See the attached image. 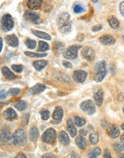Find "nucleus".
Returning a JSON list of instances; mask_svg holds the SVG:
<instances>
[{
    "mask_svg": "<svg viewBox=\"0 0 124 158\" xmlns=\"http://www.w3.org/2000/svg\"><path fill=\"white\" fill-rule=\"evenodd\" d=\"M107 74L106 62L100 61L96 64L94 69V80L96 82H100L103 81Z\"/></svg>",
    "mask_w": 124,
    "mask_h": 158,
    "instance_id": "1",
    "label": "nucleus"
},
{
    "mask_svg": "<svg viewBox=\"0 0 124 158\" xmlns=\"http://www.w3.org/2000/svg\"><path fill=\"white\" fill-rule=\"evenodd\" d=\"M27 141L26 133L24 130H17L13 134V143L16 146H24Z\"/></svg>",
    "mask_w": 124,
    "mask_h": 158,
    "instance_id": "2",
    "label": "nucleus"
},
{
    "mask_svg": "<svg viewBox=\"0 0 124 158\" xmlns=\"http://www.w3.org/2000/svg\"><path fill=\"white\" fill-rule=\"evenodd\" d=\"M14 19L12 16L9 14L5 15L1 21V27L3 31L5 32L10 31L14 27Z\"/></svg>",
    "mask_w": 124,
    "mask_h": 158,
    "instance_id": "3",
    "label": "nucleus"
},
{
    "mask_svg": "<svg viewBox=\"0 0 124 158\" xmlns=\"http://www.w3.org/2000/svg\"><path fill=\"white\" fill-rule=\"evenodd\" d=\"M80 108L89 115H94L96 111V105L91 100H85L80 104Z\"/></svg>",
    "mask_w": 124,
    "mask_h": 158,
    "instance_id": "4",
    "label": "nucleus"
},
{
    "mask_svg": "<svg viewBox=\"0 0 124 158\" xmlns=\"http://www.w3.org/2000/svg\"><path fill=\"white\" fill-rule=\"evenodd\" d=\"M57 134L54 129L50 128L45 131L42 135V140L47 144H52L56 141Z\"/></svg>",
    "mask_w": 124,
    "mask_h": 158,
    "instance_id": "5",
    "label": "nucleus"
},
{
    "mask_svg": "<svg viewBox=\"0 0 124 158\" xmlns=\"http://www.w3.org/2000/svg\"><path fill=\"white\" fill-rule=\"evenodd\" d=\"M13 142V135L6 129L0 131V145L5 146Z\"/></svg>",
    "mask_w": 124,
    "mask_h": 158,
    "instance_id": "6",
    "label": "nucleus"
},
{
    "mask_svg": "<svg viewBox=\"0 0 124 158\" xmlns=\"http://www.w3.org/2000/svg\"><path fill=\"white\" fill-rule=\"evenodd\" d=\"M82 48L81 46L79 45H75L71 46L63 54V56L65 59H75L78 58V52L79 49Z\"/></svg>",
    "mask_w": 124,
    "mask_h": 158,
    "instance_id": "7",
    "label": "nucleus"
},
{
    "mask_svg": "<svg viewBox=\"0 0 124 158\" xmlns=\"http://www.w3.org/2000/svg\"><path fill=\"white\" fill-rule=\"evenodd\" d=\"M24 18L27 21L31 22L35 25H40L42 22L39 15L30 11H26L24 13Z\"/></svg>",
    "mask_w": 124,
    "mask_h": 158,
    "instance_id": "8",
    "label": "nucleus"
},
{
    "mask_svg": "<svg viewBox=\"0 0 124 158\" xmlns=\"http://www.w3.org/2000/svg\"><path fill=\"white\" fill-rule=\"evenodd\" d=\"M87 73L82 70H78L74 72L73 78L75 82L81 84L83 83L87 78Z\"/></svg>",
    "mask_w": 124,
    "mask_h": 158,
    "instance_id": "9",
    "label": "nucleus"
},
{
    "mask_svg": "<svg viewBox=\"0 0 124 158\" xmlns=\"http://www.w3.org/2000/svg\"><path fill=\"white\" fill-rule=\"evenodd\" d=\"M63 118V109L58 107L56 108L53 113V120L55 124H60Z\"/></svg>",
    "mask_w": 124,
    "mask_h": 158,
    "instance_id": "10",
    "label": "nucleus"
},
{
    "mask_svg": "<svg viewBox=\"0 0 124 158\" xmlns=\"http://www.w3.org/2000/svg\"><path fill=\"white\" fill-rule=\"evenodd\" d=\"M99 41L104 46H113L116 42V38L110 35H103L99 38Z\"/></svg>",
    "mask_w": 124,
    "mask_h": 158,
    "instance_id": "11",
    "label": "nucleus"
},
{
    "mask_svg": "<svg viewBox=\"0 0 124 158\" xmlns=\"http://www.w3.org/2000/svg\"><path fill=\"white\" fill-rule=\"evenodd\" d=\"M81 53L83 57L89 61H93L95 59V51L91 48H84L83 49Z\"/></svg>",
    "mask_w": 124,
    "mask_h": 158,
    "instance_id": "12",
    "label": "nucleus"
},
{
    "mask_svg": "<svg viewBox=\"0 0 124 158\" xmlns=\"http://www.w3.org/2000/svg\"><path fill=\"white\" fill-rule=\"evenodd\" d=\"M107 133L109 137L113 139H116L120 136L119 129L113 124H110L107 128Z\"/></svg>",
    "mask_w": 124,
    "mask_h": 158,
    "instance_id": "13",
    "label": "nucleus"
},
{
    "mask_svg": "<svg viewBox=\"0 0 124 158\" xmlns=\"http://www.w3.org/2000/svg\"><path fill=\"white\" fill-rule=\"evenodd\" d=\"M70 19V15L67 12H63L60 13L57 17V24L60 26H63L66 23H68Z\"/></svg>",
    "mask_w": 124,
    "mask_h": 158,
    "instance_id": "14",
    "label": "nucleus"
},
{
    "mask_svg": "<svg viewBox=\"0 0 124 158\" xmlns=\"http://www.w3.org/2000/svg\"><path fill=\"white\" fill-rule=\"evenodd\" d=\"M3 117L7 120H14L17 117V115L14 110L11 108H9L5 110L3 114Z\"/></svg>",
    "mask_w": 124,
    "mask_h": 158,
    "instance_id": "15",
    "label": "nucleus"
},
{
    "mask_svg": "<svg viewBox=\"0 0 124 158\" xmlns=\"http://www.w3.org/2000/svg\"><path fill=\"white\" fill-rule=\"evenodd\" d=\"M46 89V87L43 84H37L30 88L29 91V95H37L42 93Z\"/></svg>",
    "mask_w": 124,
    "mask_h": 158,
    "instance_id": "16",
    "label": "nucleus"
},
{
    "mask_svg": "<svg viewBox=\"0 0 124 158\" xmlns=\"http://www.w3.org/2000/svg\"><path fill=\"white\" fill-rule=\"evenodd\" d=\"M6 42L8 46L16 48L19 46V39L15 35H9L5 38Z\"/></svg>",
    "mask_w": 124,
    "mask_h": 158,
    "instance_id": "17",
    "label": "nucleus"
},
{
    "mask_svg": "<svg viewBox=\"0 0 124 158\" xmlns=\"http://www.w3.org/2000/svg\"><path fill=\"white\" fill-rule=\"evenodd\" d=\"M95 104L99 106L100 107L102 105L103 103V100H104V92L103 91V90H99L98 91H97L93 96Z\"/></svg>",
    "mask_w": 124,
    "mask_h": 158,
    "instance_id": "18",
    "label": "nucleus"
},
{
    "mask_svg": "<svg viewBox=\"0 0 124 158\" xmlns=\"http://www.w3.org/2000/svg\"><path fill=\"white\" fill-rule=\"evenodd\" d=\"M75 143L78 146V147L81 150H84L87 147L86 140L82 135H80V136L77 137L75 140Z\"/></svg>",
    "mask_w": 124,
    "mask_h": 158,
    "instance_id": "19",
    "label": "nucleus"
},
{
    "mask_svg": "<svg viewBox=\"0 0 124 158\" xmlns=\"http://www.w3.org/2000/svg\"><path fill=\"white\" fill-rule=\"evenodd\" d=\"M67 129L72 138H74L77 134V129L76 128L72 118L67 120Z\"/></svg>",
    "mask_w": 124,
    "mask_h": 158,
    "instance_id": "20",
    "label": "nucleus"
},
{
    "mask_svg": "<svg viewBox=\"0 0 124 158\" xmlns=\"http://www.w3.org/2000/svg\"><path fill=\"white\" fill-rule=\"evenodd\" d=\"M48 64V62L46 60L36 61L33 62V66L37 71H41Z\"/></svg>",
    "mask_w": 124,
    "mask_h": 158,
    "instance_id": "21",
    "label": "nucleus"
},
{
    "mask_svg": "<svg viewBox=\"0 0 124 158\" xmlns=\"http://www.w3.org/2000/svg\"><path fill=\"white\" fill-rule=\"evenodd\" d=\"M43 2L41 0H30L27 3V6L31 9H38L42 5Z\"/></svg>",
    "mask_w": 124,
    "mask_h": 158,
    "instance_id": "22",
    "label": "nucleus"
},
{
    "mask_svg": "<svg viewBox=\"0 0 124 158\" xmlns=\"http://www.w3.org/2000/svg\"><path fill=\"white\" fill-rule=\"evenodd\" d=\"M59 140L60 142L64 145H68L70 143V139L68 137V134L64 131H61L59 134Z\"/></svg>",
    "mask_w": 124,
    "mask_h": 158,
    "instance_id": "23",
    "label": "nucleus"
},
{
    "mask_svg": "<svg viewBox=\"0 0 124 158\" xmlns=\"http://www.w3.org/2000/svg\"><path fill=\"white\" fill-rule=\"evenodd\" d=\"M2 74L3 75L8 79L9 80H15L16 76L10 71V69L8 68V67H3L2 70Z\"/></svg>",
    "mask_w": 124,
    "mask_h": 158,
    "instance_id": "24",
    "label": "nucleus"
},
{
    "mask_svg": "<svg viewBox=\"0 0 124 158\" xmlns=\"http://www.w3.org/2000/svg\"><path fill=\"white\" fill-rule=\"evenodd\" d=\"M32 32H33V35L39 38L43 39L45 40H47V41L51 40V36L49 35V34H47L46 32L40 31H37V30H33Z\"/></svg>",
    "mask_w": 124,
    "mask_h": 158,
    "instance_id": "25",
    "label": "nucleus"
},
{
    "mask_svg": "<svg viewBox=\"0 0 124 158\" xmlns=\"http://www.w3.org/2000/svg\"><path fill=\"white\" fill-rule=\"evenodd\" d=\"M39 137V133L36 127H33L30 129L29 138L31 141H36Z\"/></svg>",
    "mask_w": 124,
    "mask_h": 158,
    "instance_id": "26",
    "label": "nucleus"
},
{
    "mask_svg": "<svg viewBox=\"0 0 124 158\" xmlns=\"http://www.w3.org/2000/svg\"><path fill=\"white\" fill-rule=\"evenodd\" d=\"M108 22L110 28L114 29H117L120 26L119 21L114 16H110L108 18Z\"/></svg>",
    "mask_w": 124,
    "mask_h": 158,
    "instance_id": "27",
    "label": "nucleus"
},
{
    "mask_svg": "<svg viewBox=\"0 0 124 158\" xmlns=\"http://www.w3.org/2000/svg\"><path fill=\"white\" fill-rule=\"evenodd\" d=\"M101 153V150L99 148H95L90 151L88 153L89 158H97Z\"/></svg>",
    "mask_w": 124,
    "mask_h": 158,
    "instance_id": "28",
    "label": "nucleus"
},
{
    "mask_svg": "<svg viewBox=\"0 0 124 158\" xmlns=\"http://www.w3.org/2000/svg\"><path fill=\"white\" fill-rule=\"evenodd\" d=\"M27 107V104L24 100H21L18 101V102H17L14 105V107L19 111H23L26 110Z\"/></svg>",
    "mask_w": 124,
    "mask_h": 158,
    "instance_id": "29",
    "label": "nucleus"
},
{
    "mask_svg": "<svg viewBox=\"0 0 124 158\" xmlns=\"http://www.w3.org/2000/svg\"><path fill=\"white\" fill-rule=\"evenodd\" d=\"M71 31H72V24L70 22H68V23H66L60 26L59 28V31L63 34L69 33L71 32Z\"/></svg>",
    "mask_w": 124,
    "mask_h": 158,
    "instance_id": "30",
    "label": "nucleus"
},
{
    "mask_svg": "<svg viewBox=\"0 0 124 158\" xmlns=\"http://www.w3.org/2000/svg\"><path fill=\"white\" fill-rule=\"evenodd\" d=\"M25 44L26 47L30 49H34L36 48L37 42L35 40L31 39L30 38H27L25 41Z\"/></svg>",
    "mask_w": 124,
    "mask_h": 158,
    "instance_id": "31",
    "label": "nucleus"
},
{
    "mask_svg": "<svg viewBox=\"0 0 124 158\" xmlns=\"http://www.w3.org/2000/svg\"><path fill=\"white\" fill-rule=\"evenodd\" d=\"M49 50V45L44 41H40L37 51L39 52H45Z\"/></svg>",
    "mask_w": 124,
    "mask_h": 158,
    "instance_id": "32",
    "label": "nucleus"
},
{
    "mask_svg": "<svg viewBox=\"0 0 124 158\" xmlns=\"http://www.w3.org/2000/svg\"><path fill=\"white\" fill-rule=\"evenodd\" d=\"M24 54L26 55H27V57L29 58H44L46 57L47 55V54H37V53H35V52H29V51H26L24 52Z\"/></svg>",
    "mask_w": 124,
    "mask_h": 158,
    "instance_id": "33",
    "label": "nucleus"
},
{
    "mask_svg": "<svg viewBox=\"0 0 124 158\" xmlns=\"http://www.w3.org/2000/svg\"><path fill=\"white\" fill-rule=\"evenodd\" d=\"M73 11L76 14H80V13H82L86 11L85 8L81 4L78 3L76 4L73 6Z\"/></svg>",
    "mask_w": 124,
    "mask_h": 158,
    "instance_id": "34",
    "label": "nucleus"
},
{
    "mask_svg": "<svg viewBox=\"0 0 124 158\" xmlns=\"http://www.w3.org/2000/svg\"><path fill=\"white\" fill-rule=\"evenodd\" d=\"M90 143L92 145L96 144L99 141V134L97 133H93L89 137Z\"/></svg>",
    "mask_w": 124,
    "mask_h": 158,
    "instance_id": "35",
    "label": "nucleus"
},
{
    "mask_svg": "<svg viewBox=\"0 0 124 158\" xmlns=\"http://www.w3.org/2000/svg\"><path fill=\"white\" fill-rule=\"evenodd\" d=\"M75 125L78 127H83L86 124V120L83 118H81L79 117H75Z\"/></svg>",
    "mask_w": 124,
    "mask_h": 158,
    "instance_id": "36",
    "label": "nucleus"
},
{
    "mask_svg": "<svg viewBox=\"0 0 124 158\" xmlns=\"http://www.w3.org/2000/svg\"><path fill=\"white\" fill-rule=\"evenodd\" d=\"M114 150L117 153H121L124 151V146L123 145L119 142H116L113 145Z\"/></svg>",
    "mask_w": 124,
    "mask_h": 158,
    "instance_id": "37",
    "label": "nucleus"
},
{
    "mask_svg": "<svg viewBox=\"0 0 124 158\" xmlns=\"http://www.w3.org/2000/svg\"><path fill=\"white\" fill-rule=\"evenodd\" d=\"M41 118L43 120L46 121L49 120L50 117V112L48 110H43L40 112Z\"/></svg>",
    "mask_w": 124,
    "mask_h": 158,
    "instance_id": "38",
    "label": "nucleus"
},
{
    "mask_svg": "<svg viewBox=\"0 0 124 158\" xmlns=\"http://www.w3.org/2000/svg\"><path fill=\"white\" fill-rule=\"evenodd\" d=\"M20 92H21V90L19 88H12L9 90L8 94L11 96H16V95H19L20 94Z\"/></svg>",
    "mask_w": 124,
    "mask_h": 158,
    "instance_id": "39",
    "label": "nucleus"
},
{
    "mask_svg": "<svg viewBox=\"0 0 124 158\" xmlns=\"http://www.w3.org/2000/svg\"><path fill=\"white\" fill-rule=\"evenodd\" d=\"M11 68L16 73H21L24 69V66L22 65H13Z\"/></svg>",
    "mask_w": 124,
    "mask_h": 158,
    "instance_id": "40",
    "label": "nucleus"
},
{
    "mask_svg": "<svg viewBox=\"0 0 124 158\" xmlns=\"http://www.w3.org/2000/svg\"><path fill=\"white\" fill-rule=\"evenodd\" d=\"M30 115L29 114H26L21 118V124L22 125H26L28 124L29 120Z\"/></svg>",
    "mask_w": 124,
    "mask_h": 158,
    "instance_id": "41",
    "label": "nucleus"
},
{
    "mask_svg": "<svg viewBox=\"0 0 124 158\" xmlns=\"http://www.w3.org/2000/svg\"><path fill=\"white\" fill-rule=\"evenodd\" d=\"M62 65L67 69H72L73 67V65L70 62L66 61H64L62 62Z\"/></svg>",
    "mask_w": 124,
    "mask_h": 158,
    "instance_id": "42",
    "label": "nucleus"
},
{
    "mask_svg": "<svg viewBox=\"0 0 124 158\" xmlns=\"http://www.w3.org/2000/svg\"><path fill=\"white\" fill-rule=\"evenodd\" d=\"M102 29H103V26L100 25H96V26H93L91 29L93 32H97V31L101 30Z\"/></svg>",
    "mask_w": 124,
    "mask_h": 158,
    "instance_id": "43",
    "label": "nucleus"
},
{
    "mask_svg": "<svg viewBox=\"0 0 124 158\" xmlns=\"http://www.w3.org/2000/svg\"><path fill=\"white\" fill-rule=\"evenodd\" d=\"M119 9L121 15L123 16V17H124V1L120 3L119 6Z\"/></svg>",
    "mask_w": 124,
    "mask_h": 158,
    "instance_id": "44",
    "label": "nucleus"
},
{
    "mask_svg": "<svg viewBox=\"0 0 124 158\" xmlns=\"http://www.w3.org/2000/svg\"><path fill=\"white\" fill-rule=\"evenodd\" d=\"M42 158H57V157H56V156H55V155L54 154L50 153H47V154H44L42 157Z\"/></svg>",
    "mask_w": 124,
    "mask_h": 158,
    "instance_id": "45",
    "label": "nucleus"
},
{
    "mask_svg": "<svg viewBox=\"0 0 124 158\" xmlns=\"http://www.w3.org/2000/svg\"><path fill=\"white\" fill-rule=\"evenodd\" d=\"M104 158H112V157L110 156V153L108 149H106L104 150Z\"/></svg>",
    "mask_w": 124,
    "mask_h": 158,
    "instance_id": "46",
    "label": "nucleus"
},
{
    "mask_svg": "<svg viewBox=\"0 0 124 158\" xmlns=\"http://www.w3.org/2000/svg\"><path fill=\"white\" fill-rule=\"evenodd\" d=\"M7 97V93L5 90H2L0 91V98L2 99H5Z\"/></svg>",
    "mask_w": 124,
    "mask_h": 158,
    "instance_id": "47",
    "label": "nucleus"
},
{
    "mask_svg": "<svg viewBox=\"0 0 124 158\" xmlns=\"http://www.w3.org/2000/svg\"><path fill=\"white\" fill-rule=\"evenodd\" d=\"M63 46H64V44H63V43H57L54 46V49L55 50H59L60 49L62 48H63Z\"/></svg>",
    "mask_w": 124,
    "mask_h": 158,
    "instance_id": "48",
    "label": "nucleus"
},
{
    "mask_svg": "<svg viewBox=\"0 0 124 158\" xmlns=\"http://www.w3.org/2000/svg\"><path fill=\"white\" fill-rule=\"evenodd\" d=\"M107 123V121L105 119H103V120H101V127H102L103 128L105 129L106 128Z\"/></svg>",
    "mask_w": 124,
    "mask_h": 158,
    "instance_id": "49",
    "label": "nucleus"
},
{
    "mask_svg": "<svg viewBox=\"0 0 124 158\" xmlns=\"http://www.w3.org/2000/svg\"><path fill=\"white\" fill-rule=\"evenodd\" d=\"M117 99L119 101H120V102H122V101H123L124 100V94L123 93H120L118 97H117Z\"/></svg>",
    "mask_w": 124,
    "mask_h": 158,
    "instance_id": "50",
    "label": "nucleus"
},
{
    "mask_svg": "<svg viewBox=\"0 0 124 158\" xmlns=\"http://www.w3.org/2000/svg\"><path fill=\"white\" fill-rule=\"evenodd\" d=\"M3 39L0 37V52H2L3 49Z\"/></svg>",
    "mask_w": 124,
    "mask_h": 158,
    "instance_id": "51",
    "label": "nucleus"
},
{
    "mask_svg": "<svg viewBox=\"0 0 124 158\" xmlns=\"http://www.w3.org/2000/svg\"><path fill=\"white\" fill-rule=\"evenodd\" d=\"M14 158H27L24 154H19V155H17V156H16L15 157H14Z\"/></svg>",
    "mask_w": 124,
    "mask_h": 158,
    "instance_id": "52",
    "label": "nucleus"
},
{
    "mask_svg": "<svg viewBox=\"0 0 124 158\" xmlns=\"http://www.w3.org/2000/svg\"><path fill=\"white\" fill-rule=\"evenodd\" d=\"M80 133L81 134H82V136H85V135L87 134V132L86 130H81Z\"/></svg>",
    "mask_w": 124,
    "mask_h": 158,
    "instance_id": "53",
    "label": "nucleus"
},
{
    "mask_svg": "<svg viewBox=\"0 0 124 158\" xmlns=\"http://www.w3.org/2000/svg\"><path fill=\"white\" fill-rule=\"evenodd\" d=\"M120 141H121V143L124 146V134H122L121 137H120Z\"/></svg>",
    "mask_w": 124,
    "mask_h": 158,
    "instance_id": "54",
    "label": "nucleus"
},
{
    "mask_svg": "<svg viewBox=\"0 0 124 158\" xmlns=\"http://www.w3.org/2000/svg\"><path fill=\"white\" fill-rule=\"evenodd\" d=\"M118 158H124V154L123 153H121L119 155Z\"/></svg>",
    "mask_w": 124,
    "mask_h": 158,
    "instance_id": "55",
    "label": "nucleus"
},
{
    "mask_svg": "<svg viewBox=\"0 0 124 158\" xmlns=\"http://www.w3.org/2000/svg\"><path fill=\"white\" fill-rule=\"evenodd\" d=\"M121 128H122V130L124 131V123L121 125Z\"/></svg>",
    "mask_w": 124,
    "mask_h": 158,
    "instance_id": "56",
    "label": "nucleus"
},
{
    "mask_svg": "<svg viewBox=\"0 0 124 158\" xmlns=\"http://www.w3.org/2000/svg\"><path fill=\"white\" fill-rule=\"evenodd\" d=\"M92 2H93V3H96L98 2V1H92Z\"/></svg>",
    "mask_w": 124,
    "mask_h": 158,
    "instance_id": "57",
    "label": "nucleus"
},
{
    "mask_svg": "<svg viewBox=\"0 0 124 158\" xmlns=\"http://www.w3.org/2000/svg\"><path fill=\"white\" fill-rule=\"evenodd\" d=\"M122 40L123 41V42H124V35L123 36V37H122Z\"/></svg>",
    "mask_w": 124,
    "mask_h": 158,
    "instance_id": "58",
    "label": "nucleus"
},
{
    "mask_svg": "<svg viewBox=\"0 0 124 158\" xmlns=\"http://www.w3.org/2000/svg\"><path fill=\"white\" fill-rule=\"evenodd\" d=\"M123 114H124V108H123Z\"/></svg>",
    "mask_w": 124,
    "mask_h": 158,
    "instance_id": "59",
    "label": "nucleus"
}]
</instances>
